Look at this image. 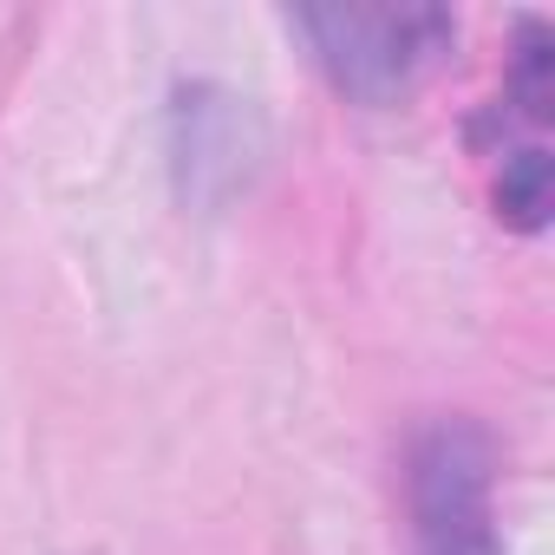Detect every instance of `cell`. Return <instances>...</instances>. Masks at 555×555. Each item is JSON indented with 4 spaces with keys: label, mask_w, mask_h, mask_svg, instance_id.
Listing matches in <instances>:
<instances>
[{
    "label": "cell",
    "mask_w": 555,
    "mask_h": 555,
    "mask_svg": "<svg viewBox=\"0 0 555 555\" xmlns=\"http://www.w3.org/2000/svg\"><path fill=\"white\" fill-rule=\"evenodd\" d=\"M295 27L314 40L327 79L366 105L412 92L457 40V21L438 8H308Z\"/></svg>",
    "instance_id": "obj_1"
},
{
    "label": "cell",
    "mask_w": 555,
    "mask_h": 555,
    "mask_svg": "<svg viewBox=\"0 0 555 555\" xmlns=\"http://www.w3.org/2000/svg\"><path fill=\"white\" fill-rule=\"evenodd\" d=\"M412 529L418 555H496L490 444L477 425H431L412 451Z\"/></svg>",
    "instance_id": "obj_2"
}]
</instances>
